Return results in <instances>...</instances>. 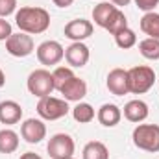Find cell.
<instances>
[{"instance_id":"obj_1","label":"cell","mask_w":159,"mask_h":159,"mask_svg":"<svg viewBox=\"0 0 159 159\" xmlns=\"http://www.w3.org/2000/svg\"><path fill=\"white\" fill-rule=\"evenodd\" d=\"M15 24L24 34H43L50 28V13L43 7H20L15 13Z\"/></svg>"},{"instance_id":"obj_2","label":"cell","mask_w":159,"mask_h":159,"mask_svg":"<svg viewBox=\"0 0 159 159\" xmlns=\"http://www.w3.org/2000/svg\"><path fill=\"white\" fill-rule=\"evenodd\" d=\"M133 144L144 152H159V126L157 124H139L133 129Z\"/></svg>"},{"instance_id":"obj_3","label":"cell","mask_w":159,"mask_h":159,"mask_svg":"<svg viewBox=\"0 0 159 159\" xmlns=\"http://www.w3.org/2000/svg\"><path fill=\"white\" fill-rule=\"evenodd\" d=\"M154 81H156V72L150 67L139 65L128 70V87H129V93L133 94H143L150 91L154 87Z\"/></svg>"},{"instance_id":"obj_4","label":"cell","mask_w":159,"mask_h":159,"mask_svg":"<svg viewBox=\"0 0 159 159\" xmlns=\"http://www.w3.org/2000/svg\"><path fill=\"white\" fill-rule=\"evenodd\" d=\"M28 91L37 96V98H44V96H50V93L56 89L54 85V76L50 70L46 69H37L34 70L30 76H28Z\"/></svg>"},{"instance_id":"obj_5","label":"cell","mask_w":159,"mask_h":159,"mask_svg":"<svg viewBox=\"0 0 159 159\" xmlns=\"http://www.w3.org/2000/svg\"><path fill=\"white\" fill-rule=\"evenodd\" d=\"M69 104L65 98H54V96H44L39 98L37 104V113L41 119L44 120H59L63 117H67L69 113Z\"/></svg>"},{"instance_id":"obj_6","label":"cell","mask_w":159,"mask_h":159,"mask_svg":"<svg viewBox=\"0 0 159 159\" xmlns=\"http://www.w3.org/2000/svg\"><path fill=\"white\" fill-rule=\"evenodd\" d=\"M74 139L67 133H56L50 141H48V156L52 159H67L72 157L74 154Z\"/></svg>"},{"instance_id":"obj_7","label":"cell","mask_w":159,"mask_h":159,"mask_svg":"<svg viewBox=\"0 0 159 159\" xmlns=\"http://www.w3.org/2000/svg\"><path fill=\"white\" fill-rule=\"evenodd\" d=\"M6 50L15 57H26L34 52V39L30 34L24 32L11 34L9 39L6 41Z\"/></svg>"},{"instance_id":"obj_8","label":"cell","mask_w":159,"mask_h":159,"mask_svg":"<svg viewBox=\"0 0 159 159\" xmlns=\"http://www.w3.org/2000/svg\"><path fill=\"white\" fill-rule=\"evenodd\" d=\"M65 57V50L57 41H44L37 46V59L41 65H57Z\"/></svg>"},{"instance_id":"obj_9","label":"cell","mask_w":159,"mask_h":159,"mask_svg":"<svg viewBox=\"0 0 159 159\" xmlns=\"http://www.w3.org/2000/svg\"><path fill=\"white\" fill-rule=\"evenodd\" d=\"M20 135L26 143L30 144H37L46 137V126L39 119H28L22 122L20 126Z\"/></svg>"},{"instance_id":"obj_10","label":"cell","mask_w":159,"mask_h":159,"mask_svg":"<svg viewBox=\"0 0 159 159\" xmlns=\"http://www.w3.org/2000/svg\"><path fill=\"white\" fill-rule=\"evenodd\" d=\"M93 22L91 20H85V19H74L70 20L67 26H65V37H69L70 41L74 43H80V41L87 39L93 35Z\"/></svg>"},{"instance_id":"obj_11","label":"cell","mask_w":159,"mask_h":159,"mask_svg":"<svg viewBox=\"0 0 159 159\" xmlns=\"http://www.w3.org/2000/svg\"><path fill=\"white\" fill-rule=\"evenodd\" d=\"M91 57V52L87 48V44H83L81 41L80 43H72L69 48H65V59L70 67H76V69H81L87 65Z\"/></svg>"},{"instance_id":"obj_12","label":"cell","mask_w":159,"mask_h":159,"mask_svg":"<svg viewBox=\"0 0 159 159\" xmlns=\"http://www.w3.org/2000/svg\"><path fill=\"white\" fill-rule=\"evenodd\" d=\"M59 93L63 94L67 102H81V98L87 94V83L81 78L74 76L59 89Z\"/></svg>"},{"instance_id":"obj_13","label":"cell","mask_w":159,"mask_h":159,"mask_svg":"<svg viewBox=\"0 0 159 159\" xmlns=\"http://www.w3.org/2000/svg\"><path fill=\"white\" fill-rule=\"evenodd\" d=\"M107 89L115 96L128 94L129 93V87H128V70H124V69H113L107 74Z\"/></svg>"},{"instance_id":"obj_14","label":"cell","mask_w":159,"mask_h":159,"mask_svg":"<svg viewBox=\"0 0 159 159\" xmlns=\"http://www.w3.org/2000/svg\"><path fill=\"white\" fill-rule=\"evenodd\" d=\"M22 119V107L15 100H4L0 102V122L2 124H17Z\"/></svg>"},{"instance_id":"obj_15","label":"cell","mask_w":159,"mask_h":159,"mask_svg":"<svg viewBox=\"0 0 159 159\" xmlns=\"http://www.w3.org/2000/svg\"><path fill=\"white\" fill-rule=\"evenodd\" d=\"M124 117L129 122H143L148 119V104L143 100H129L124 106Z\"/></svg>"},{"instance_id":"obj_16","label":"cell","mask_w":159,"mask_h":159,"mask_svg":"<svg viewBox=\"0 0 159 159\" xmlns=\"http://www.w3.org/2000/svg\"><path fill=\"white\" fill-rule=\"evenodd\" d=\"M98 122L106 128H113L120 122V117H122V111H120L119 106L115 104H104L100 109H98Z\"/></svg>"},{"instance_id":"obj_17","label":"cell","mask_w":159,"mask_h":159,"mask_svg":"<svg viewBox=\"0 0 159 159\" xmlns=\"http://www.w3.org/2000/svg\"><path fill=\"white\" fill-rule=\"evenodd\" d=\"M115 11H117V6L111 4V2H102V4H98V6L93 9V20H94V24H98L100 28H106Z\"/></svg>"},{"instance_id":"obj_18","label":"cell","mask_w":159,"mask_h":159,"mask_svg":"<svg viewBox=\"0 0 159 159\" xmlns=\"http://www.w3.org/2000/svg\"><path fill=\"white\" fill-rule=\"evenodd\" d=\"M141 30L148 37L159 39V13H154V11L144 13L143 19H141Z\"/></svg>"},{"instance_id":"obj_19","label":"cell","mask_w":159,"mask_h":159,"mask_svg":"<svg viewBox=\"0 0 159 159\" xmlns=\"http://www.w3.org/2000/svg\"><path fill=\"white\" fill-rule=\"evenodd\" d=\"M17 148H19V135L9 128L0 129V154H13Z\"/></svg>"},{"instance_id":"obj_20","label":"cell","mask_w":159,"mask_h":159,"mask_svg":"<svg viewBox=\"0 0 159 159\" xmlns=\"http://www.w3.org/2000/svg\"><path fill=\"white\" fill-rule=\"evenodd\" d=\"M83 159H109V150L100 141H91L83 148Z\"/></svg>"},{"instance_id":"obj_21","label":"cell","mask_w":159,"mask_h":159,"mask_svg":"<svg viewBox=\"0 0 159 159\" xmlns=\"http://www.w3.org/2000/svg\"><path fill=\"white\" fill-rule=\"evenodd\" d=\"M139 52L146 59H152V61L159 59V39H152V37L143 39L139 43Z\"/></svg>"},{"instance_id":"obj_22","label":"cell","mask_w":159,"mask_h":159,"mask_svg":"<svg viewBox=\"0 0 159 159\" xmlns=\"http://www.w3.org/2000/svg\"><path fill=\"white\" fill-rule=\"evenodd\" d=\"M72 117L76 122L80 124H87L94 119V109L91 104H85V102H78V106L72 107Z\"/></svg>"},{"instance_id":"obj_23","label":"cell","mask_w":159,"mask_h":159,"mask_svg":"<svg viewBox=\"0 0 159 159\" xmlns=\"http://www.w3.org/2000/svg\"><path fill=\"white\" fill-rule=\"evenodd\" d=\"M115 43H117V46H119V48L128 50V48L135 46V43H137V35H135V32H133V30L124 28V30H120L119 34H115Z\"/></svg>"},{"instance_id":"obj_24","label":"cell","mask_w":159,"mask_h":159,"mask_svg":"<svg viewBox=\"0 0 159 159\" xmlns=\"http://www.w3.org/2000/svg\"><path fill=\"white\" fill-rule=\"evenodd\" d=\"M124 28H128V19H126V15L120 11L119 7H117V11L113 13V17L109 19V22H107V26H106V30L109 32V34H119L120 30H124Z\"/></svg>"},{"instance_id":"obj_25","label":"cell","mask_w":159,"mask_h":159,"mask_svg":"<svg viewBox=\"0 0 159 159\" xmlns=\"http://www.w3.org/2000/svg\"><path fill=\"white\" fill-rule=\"evenodd\" d=\"M52 76H54V85H56V89L59 91L69 80L74 78V72H72V69H69V67H57V69L52 72Z\"/></svg>"},{"instance_id":"obj_26","label":"cell","mask_w":159,"mask_h":159,"mask_svg":"<svg viewBox=\"0 0 159 159\" xmlns=\"http://www.w3.org/2000/svg\"><path fill=\"white\" fill-rule=\"evenodd\" d=\"M17 9V0H0V17H7L11 13H15Z\"/></svg>"},{"instance_id":"obj_27","label":"cell","mask_w":159,"mask_h":159,"mask_svg":"<svg viewBox=\"0 0 159 159\" xmlns=\"http://www.w3.org/2000/svg\"><path fill=\"white\" fill-rule=\"evenodd\" d=\"M11 34H13L11 24H9L6 19H2V17H0V41H7Z\"/></svg>"},{"instance_id":"obj_28","label":"cell","mask_w":159,"mask_h":159,"mask_svg":"<svg viewBox=\"0 0 159 159\" xmlns=\"http://www.w3.org/2000/svg\"><path fill=\"white\" fill-rule=\"evenodd\" d=\"M135 4H137L139 9L148 13V11H154V7L159 4V0H135Z\"/></svg>"},{"instance_id":"obj_29","label":"cell","mask_w":159,"mask_h":159,"mask_svg":"<svg viewBox=\"0 0 159 159\" xmlns=\"http://www.w3.org/2000/svg\"><path fill=\"white\" fill-rule=\"evenodd\" d=\"M57 7H69V6H72V2L74 0H52Z\"/></svg>"},{"instance_id":"obj_30","label":"cell","mask_w":159,"mask_h":159,"mask_svg":"<svg viewBox=\"0 0 159 159\" xmlns=\"http://www.w3.org/2000/svg\"><path fill=\"white\" fill-rule=\"evenodd\" d=\"M20 159H43V157L37 156V154H34V152H26V154L20 156Z\"/></svg>"},{"instance_id":"obj_31","label":"cell","mask_w":159,"mask_h":159,"mask_svg":"<svg viewBox=\"0 0 159 159\" xmlns=\"http://www.w3.org/2000/svg\"><path fill=\"white\" fill-rule=\"evenodd\" d=\"M129 2H131V0H111V4H115L117 7H119V6H128Z\"/></svg>"},{"instance_id":"obj_32","label":"cell","mask_w":159,"mask_h":159,"mask_svg":"<svg viewBox=\"0 0 159 159\" xmlns=\"http://www.w3.org/2000/svg\"><path fill=\"white\" fill-rule=\"evenodd\" d=\"M4 83H6V74H4V70L0 69V87H4Z\"/></svg>"},{"instance_id":"obj_33","label":"cell","mask_w":159,"mask_h":159,"mask_svg":"<svg viewBox=\"0 0 159 159\" xmlns=\"http://www.w3.org/2000/svg\"><path fill=\"white\" fill-rule=\"evenodd\" d=\"M67 159H74V157H67Z\"/></svg>"}]
</instances>
